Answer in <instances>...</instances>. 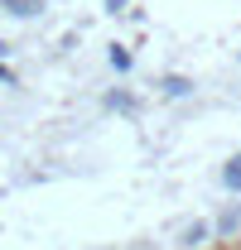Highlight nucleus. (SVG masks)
I'll use <instances>...</instances> for the list:
<instances>
[{
	"mask_svg": "<svg viewBox=\"0 0 241 250\" xmlns=\"http://www.w3.org/2000/svg\"><path fill=\"white\" fill-rule=\"evenodd\" d=\"M227 188H241V159H232V168H227Z\"/></svg>",
	"mask_w": 241,
	"mask_h": 250,
	"instance_id": "f257e3e1",
	"label": "nucleus"
}]
</instances>
